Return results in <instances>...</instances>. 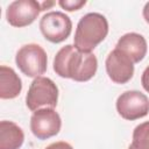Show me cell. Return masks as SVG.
Wrapping results in <instances>:
<instances>
[{
    "label": "cell",
    "mask_w": 149,
    "mask_h": 149,
    "mask_svg": "<svg viewBox=\"0 0 149 149\" xmlns=\"http://www.w3.org/2000/svg\"><path fill=\"white\" fill-rule=\"evenodd\" d=\"M98 70V59L92 52H83L72 44L62 47L54 58V71L62 78L84 83Z\"/></svg>",
    "instance_id": "obj_1"
},
{
    "label": "cell",
    "mask_w": 149,
    "mask_h": 149,
    "mask_svg": "<svg viewBox=\"0 0 149 149\" xmlns=\"http://www.w3.org/2000/svg\"><path fill=\"white\" fill-rule=\"evenodd\" d=\"M108 30V21L102 14L97 12L87 13L78 21L73 45L79 51L92 52L106 38Z\"/></svg>",
    "instance_id": "obj_2"
},
{
    "label": "cell",
    "mask_w": 149,
    "mask_h": 149,
    "mask_svg": "<svg viewBox=\"0 0 149 149\" xmlns=\"http://www.w3.org/2000/svg\"><path fill=\"white\" fill-rule=\"evenodd\" d=\"M58 87L52 79L37 77L30 83L26 95V106L33 112L41 108H55L58 102Z\"/></svg>",
    "instance_id": "obj_3"
},
{
    "label": "cell",
    "mask_w": 149,
    "mask_h": 149,
    "mask_svg": "<svg viewBox=\"0 0 149 149\" xmlns=\"http://www.w3.org/2000/svg\"><path fill=\"white\" fill-rule=\"evenodd\" d=\"M15 63L24 76L35 79L37 77H42L47 71L48 56L41 45L36 43H28L17 50L15 55Z\"/></svg>",
    "instance_id": "obj_4"
},
{
    "label": "cell",
    "mask_w": 149,
    "mask_h": 149,
    "mask_svg": "<svg viewBox=\"0 0 149 149\" xmlns=\"http://www.w3.org/2000/svg\"><path fill=\"white\" fill-rule=\"evenodd\" d=\"M43 37L51 43L65 41L72 31L71 19L63 12L52 10L44 14L38 23Z\"/></svg>",
    "instance_id": "obj_5"
},
{
    "label": "cell",
    "mask_w": 149,
    "mask_h": 149,
    "mask_svg": "<svg viewBox=\"0 0 149 149\" xmlns=\"http://www.w3.org/2000/svg\"><path fill=\"white\" fill-rule=\"evenodd\" d=\"M115 107L122 119L134 121L144 118L149 113V99L140 91L129 90L118 97Z\"/></svg>",
    "instance_id": "obj_6"
},
{
    "label": "cell",
    "mask_w": 149,
    "mask_h": 149,
    "mask_svg": "<svg viewBox=\"0 0 149 149\" xmlns=\"http://www.w3.org/2000/svg\"><path fill=\"white\" fill-rule=\"evenodd\" d=\"M62 127V119L54 108H41L30 118V130L38 140H47L57 135Z\"/></svg>",
    "instance_id": "obj_7"
},
{
    "label": "cell",
    "mask_w": 149,
    "mask_h": 149,
    "mask_svg": "<svg viewBox=\"0 0 149 149\" xmlns=\"http://www.w3.org/2000/svg\"><path fill=\"white\" fill-rule=\"evenodd\" d=\"M42 12V6L36 0H15L6 9L7 22L16 28L31 24Z\"/></svg>",
    "instance_id": "obj_8"
},
{
    "label": "cell",
    "mask_w": 149,
    "mask_h": 149,
    "mask_svg": "<svg viewBox=\"0 0 149 149\" xmlns=\"http://www.w3.org/2000/svg\"><path fill=\"white\" fill-rule=\"evenodd\" d=\"M105 66L109 79L115 84H126L134 76L133 61L116 48L107 55Z\"/></svg>",
    "instance_id": "obj_9"
},
{
    "label": "cell",
    "mask_w": 149,
    "mask_h": 149,
    "mask_svg": "<svg viewBox=\"0 0 149 149\" xmlns=\"http://www.w3.org/2000/svg\"><path fill=\"white\" fill-rule=\"evenodd\" d=\"M115 48L126 54L134 64L140 63L146 57L148 51L147 41L139 33H127L122 35L119 38Z\"/></svg>",
    "instance_id": "obj_10"
},
{
    "label": "cell",
    "mask_w": 149,
    "mask_h": 149,
    "mask_svg": "<svg viewBox=\"0 0 149 149\" xmlns=\"http://www.w3.org/2000/svg\"><path fill=\"white\" fill-rule=\"evenodd\" d=\"M22 91V80L9 66H0V98L14 99Z\"/></svg>",
    "instance_id": "obj_11"
},
{
    "label": "cell",
    "mask_w": 149,
    "mask_h": 149,
    "mask_svg": "<svg viewBox=\"0 0 149 149\" xmlns=\"http://www.w3.org/2000/svg\"><path fill=\"white\" fill-rule=\"evenodd\" d=\"M24 142V133L13 121L0 122V149H20Z\"/></svg>",
    "instance_id": "obj_12"
},
{
    "label": "cell",
    "mask_w": 149,
    "mask_h": 149,
    "mask_svg": "<svg viewBox=\"0 0 149 149\" xmlns=\"http://www.w3.org/2000/svg\"><path fill=\"white\" fill-rule=\"evenodd\" d=\"M128 149H149V121L142 122L134 128L133 140Z\"/></svg>",
    "instance_id": "obj_13"
},
{
    "label": "cell",
    "mask_w": 149,
    "mask_h": 149,
    "mask_svg": "<svg viewBox=\"0 0 149 149\" xmlns=\"http://www.w3.org/2000/svg\"><path fill=\"white\" fill-rule=\"evenodd\" d=\"M58 5L68 12H74L84 7L86 5V1L85 0H61L58 1Z\"/></svg>",
    "instance_id": "obj_14"
},
{
    "label": "cell",
    "mask_w": 149,
    "mask_h": 149,
    "mask_svg": "<svg viewBox=\"0 0 149 149\" xmlns=\"http://www.w3.org/2000/svg\"><path fill=\"white\" fill-rule=\"evenodd\" d=\"M44 149H73V147L65 141H58L47 146Z\"/></svg>",
    "instance_id": "obj_15"
},
{
    "label": "cell",
    "mask_w": 149,
    "mask_h": 149,
    "mask_svg": "<svg viewBox=\"0 0 149 149\" xmlns=\"http://www.w3.org/2000/svg\"><path fill=\"white\" fill-rule=\"evenodd\" d=\"M141 84H142V87L149 93V65L144 69V71L142 72V76H141Z\"/></svg>",
    "instance_id": "obj_16"
},
{
    "label": "cell",
    "mask_w": 149,
    "mask_h": 149,
    "mask_svg": "<svg viewBox=\"0 0 149 149\" xmlns=\"http://www.w3.org/2000/svg\"><path fill=\"white\" fill-rule=\"evenodd\" d=\"M142 15H143L144 21L149 24V1H148V2H146L144 7H143V10H142Z\"/></svg>",
    "instance_id": "obj_17"
},
{
    "label": "cell",
    "mask_w": 149,
    "mask_h": 149,
    "mask_svg": "<svg viewBox=\"0 0 149 149\" xmlns=\"http://www.w3.org/2000/svg\"><path fill=\"white\" fill-rule=\"evenodd\" d=\"M54 5H55L54 1H51V2H43V3H41V6H42V10H45V8H49V7L54 6Z\"/></svg>",
    "instance_id": "obj_18"
}]
</instances>
